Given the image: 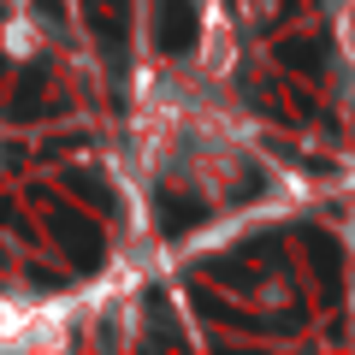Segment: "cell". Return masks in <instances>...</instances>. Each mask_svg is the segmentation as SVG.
<instances>
[{
	"label": "cell",
	"mask_w": 355,
	"mask_h": 355,
	"mask_svg": "<svg viewBox=\"0 0 355 355\" xmlns=\"http://www.w3.org/2000/svg\"><path fill=\"white\" fill-rule=\"evenodd\" d=\"M154 12H160V6H154ZM196 12H190V0H166V12H160V24H154V30H160V42H166V48H190V36H196Z\"/></svg>",
	"instance_id": "cell-1"
},
{
	"label": "cell",
	"mask_w": 355,
	"mask_h": 355,
	"mask_svg": "<svg viewBox=\"0 0 355 355\" xmlns=\"http://www.w3.org/2000/svg\"><path fill=\"white\" fill-rule=\"evenodd\" d=\"M60 237L77 249V266H95V254H101V237H95V225H83L77 214H65V219H60Z\"/></svg>",
	"instance_id": "cell-2"
}]
</instances>
